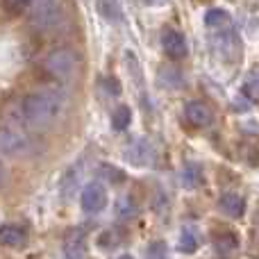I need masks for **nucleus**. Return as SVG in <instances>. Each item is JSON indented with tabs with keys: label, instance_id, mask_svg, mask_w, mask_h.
Masks as SVG:
<instances>
[{
	"label": "nucleus",
	"instance_id": "0eeeda50",
	"mask_svg": "<svg viewBox=\"0 0 259 259\" xmlns=\"http://www.w3.org/2000/svg\"><path fill=\"white\" fill-rule=\"evenodd\" d=\"M161 48L168 55L170 59H182L187 55V41H184V34L178 30H164L161 34Z\"/></svg>",
	"mask_w": 259,
	"mask_h": 259
},
{
	"label": "nucleus",
	"instance_id": "f257e3e1",
	"mask_svg": "<svg viewBox=\"0 0 259 259\" xmlns=\"http://www.w3.org/2000/svg\"><path fill=\"white\" fill-rule=\"evenodd\" d=\"M64 94L55 87H46L41 91L25 96V98L12 103L5 109V121L12 127H27V130H41L55 123L64 112Z\"/></svg>",
	"mask_w": 259,
	"mask_h": 259
},
{
	"label": "nucleus",
	"instance_id": "5701e85b",
	"mask_svg": "<svg viewBox=\"0 0 259 259\" xmlns=\"http://www.w3.org/2000/svg\"><path fill=\"white\" fill-rule=\"evenodd\" d=\"M146 5H152V7H159V5H166L168 0H143Z\"/></svg>",
	"mask_w": 259,
	"mask_h": 259
},
{
	"label": "nucleus",
	"instance_id": "f3484780",
	"mask_svg": "<svg viewBox=\"0 0 259 259\" xmlns=\"http://www.w3.org/2000/svg\"><path fill=\"white\" fill-rule=\"evenodd\" d=\"M66 178H71V182H68V180H64L62 191H64V196H71V191H75V184L80 182V164L73 166V168L66 173Z\"/></svg>",
	"mask_w": 259,
	"mask_h": 259
},
{
	"label": "nucleus",
	"instance_id": "f8f14e48",
	"mask_svg": "<svg viewBox=\"0 0 259 259\" xmlns=\"http://www.w3.org/2000/svg\"><path fill=\"white\" fill-rule=\"evenodd\" d=\"M25 243V232L18 225H0V246L18 248Z\"/></svg>",
	"mask_w": 259,
	"mask_h": 259
},
{
	"label": "nucleus",
	"instance_id": "aec40b11",
	"mask_svg": "<svg viewBox=\"0 0 259 259\" xmlns=\"http://www.w3.org/2000/svg\"><path fill=\"white\" fill-rule=\"evenodd\" d=\"M182 180H184V184H187V187H196V184L200 182V168H198L196 164H187Z\"/></svg>",
	"mask_w": 259,
	"mask_h": 259
},
{
	"label": "nucleus",
	"instance_id": "4be33fe9",
	"mask_svg": "<svg viewBox=\"0 0 259 259\" xmlns=\"http://www.w3.org/2000/svg\"><path fill=\"white\" fill-rule=\"evenodd\" d=\"M100 3H103V14L114 21V18H116V14H114V12H118L116 3H114V0H100Z\"/></svg>",
	"mask_w": 259,
	"mask_h": 259
},
{
	"label": "nucleus",
	"instance_id": "dca6fc26",
	"mask_svg": "<svg viewBox=\"0 0 259 259\" xmlns=\"http://www.w3.org/2000/svg\"><path fill=\"white\" fill-rule=\"evenodd\" d=\"M130 118H132V114H130V107H125V105H121V107H116V112L112 114V125L114 130H125L130 125Z\"/></svg>",
	"mask_w": 259,
	"mask_h": 259
},
{
	"label": "nucleus",
	"instance_id": "39448f33",
	"mask_svg": "<svg viewBox=\"0 0 259 259\" xmlns=\"http://www.w3.org/2000/svg\"><path fill=\"white\" fill-rule=\"evenodd\" d=\"M80 202H82V209H84L87 214H98V211H103L105 205H107V189H105V184L89 182L84 189H82Z\"/></svg>",
	"mask_w": 259,
	"mask_h": 259
},
{
	"label": "nucleus",
	"instance_id": "412c9836",
	"mask_svg": "<svg viewBox=\"0 0 259 259\" xmlns=\"http://www.w3.org/2000/svg\"><path fill=\"white\" fill-rule=\"evenodd\" d=\"M3 3H5V9H7V12L18 14V12H23V9L30 7L32 0H3Z\"/></svg>",
	"mask_w": 259,
	"mask_h": 259
},
{
	"label": "nucleus",
	"instance_id": "1a4fd4ad",
	"mask_svg": "<svg viewBox=\"0 0 259 259\" xmlns=\"http://www.w3.org/2000/svg\"><path fill=\"white\" fill-rule=\"evenodd\" d=\"M214 44L216 50H219L223 57L232 59L234 55L239 53V36L232 27H225V30H216L214 32Z\"/></svg>",
	"mask_w": 259,
	"mask_h": 259
},
{
	"label": "nucleus",
	"instance_id": "6ab92c4d",
	"mask_svg": "<svg viewBox=\"0 0 259 259\" xmlns=\"http://www.w3.org/2000/svg\"><path fill=\"white\" fill-rule=\"evenodd\" d=\"M146 259H168V250H166L164 241H152L146 250Z\"/></svg>",
	"mask_w": 259,
	"mask_h": 259
},
{
	"label": "nucleus",
	"instance_id": "20e7f679",
	"mask_svg": "<svg viewBox=\"0 0 259 259\" xmlns=\"http://www.w3.org/2000/svg\"><path fill=\"white\" fill-rule=\"evenodd\" d=\"M30 139L27 134H23V130L18 127H0V155L7 157H21L30 150Z\"/></svg>",
	"mask_w": 259,
	"mask_h": 259
},
{
	"label": "nucleus",
	"instance_id": "f03ea898",
	"mask_svg": "<svg viewBox=\"0 0 259 259\" xmlns=\"http://www.w3.org/2000/svg\"><path fill=\"white\" fill-rule=\"evenodd\" d=\"M77 66H80V59L71 48H57L46 55L44 59L46 73L53 75L55 80H71L77 73Z\"/></svg>",
	"mask_w": 259,
	"mask_h": 259
},
{
	"label": "nucleus",
	"instance_id": "9d476101",
	"mask_svg": "<svg viewBox=\"0 0 259 259\" xmlns=\"http://www.w3.org/2000/svg\"><path fill=\"white\" fill-rule=\"evenodd\" d=\"M184 116H187V121L191 123V125H196V127H207L211 121H214L209 107L202 105V103H198V100L187 103V107H184Z\"/></svg>",
	"mask_w": 259,
	"mask_h": 259
},
{
	"label": "nucleus",
	"instance_id": "ddd939ff",
	"mask_svg": "<svg viewBox=\"0 0 259 259\" xmlns=\"http://www.w3.org/2000/svg\"><path fill=\"white\" fill-rule=\"evenodd\" d=\"M205 23L211 32L232 27V18H230V14L225 12V9H209V12L205 14Z\"/></svg>",
	"mask_w": 259,
	"mask_h": 259
},
{
	"label": "nucleus",
	"instance_id": "4468645a",
	"mask_svg": "<svg viewBox=\"0 0 259 259\" xmlns=\"http://www.w3.org/2000/svg\"><path fill=\"white\" fill-rule=\"evenodd\" d=\"M180 250L182 252H196V248H198V234H196V230L193 228H184L182 230V234H180Z\"/></svg>",
	"mask_w": 259,
	"mask_h": 259
},
{
	"label": "nucleus",
	"instance_id": "9b49d317",
	"mask_svg": "<svg viewBox=\"0 0 259 259\" xmlns=\"http://www.w3.org/2000/svg\"><path fill=\"white\" fill-rule=\"evenodd\" d=\"M219 207H221V211H225L228 216L239 219V216L243 214V209H246V202H243V198L239 196V193L228 191V193H223V196H221Z\"/></svg>",
	"mask_w": 259,
	"mask_h": 259
},
{
	"label": "nucleus",
	"instance_id": "a211bd4d",
	"mask_svg": "<svg viewBox=\"0 0 259 259\" xmlns=\"http://www.w3.org/2000/svg\"><path fill=\"white\" fill-rule=\"evenodd\" d=\"M116 211H118V216H123V219H132L134 211H137V205L132 202V198L130 196H123V198H118Z\"/></svg>",
	"mask_w": 259,
	"mask_h": 259
},
{
	"label": "nucleus",
	"instance_id": "6e6552de",
	"mask_svg": "<svg viewBox=\"0 0 259 259\" xmlns=\"http://www.w3.org/2000/svg\"><path fill=\"white\" fill-rule=\"evenodd\" d=\"M125 157L134 166H146L152 157L150 141H148L146 137H139V139H134V141H130L127 148H125Z\"/></svg>",
	"mask_w": 259,
	"mask_h": 259
},
{
	"label": "nucleus",
	"instance_id": "423d86ee",
	"mask_svg": "<svg viewBox=\"0 0 259 259\" xmlns=\"http://www.w3.org/2000/svg\"><path fill=\"white\" fill-rule=\"evenodd\" d=\"M87 257V234L75 228L64 239V259H84Z\"/></svg>",
	"mask_w": 259,
	"mask_h": 259
},
{
	"label": "nucleus",
	"instance_id": "b1692460",
	"mask_svg": "<svg viewBox=\"0 0 259 259\" xmlns=\"http://www.w3.org/2000/svg\"><path fill=\"white\" fill-rule=\"evenodd\" d=\"M118 259H134V257H132V255H121Z\"/></svg>",
	"mask_w": 259,
	"mask_h": 259
},
{
	"label": "nucleus",
	"instance_id": "7ed1b4c3",
	"mask_svg": "<svg viewBox=\"0 0 259 259\" xmlns=\"http://www.w3.org/2000/svg\"><path fill=\"white\" fill-rule=\"evenodd\" d=\"M30 23L36 30H53L62 23V0H32L30 7Z\"/></svg>",
	"mask_w": 259,
	"mask_h": 259
},
{
	"label": "nucleus",
	"instance_id": "2eb2a0df",
	"mask_svg": "<svg viewBox=\"0 0 259 259\" xmlns=\"http://www.w3.org/2000/svg\"><path fill=\"white\" fill-rule=\"evenodd\" d=\"M243 94H246L248 98H252V100L259 98V68H255V71H250L246 75V82H243Z\"/></svg>",
	"mask_w": 259,
	"mask_h": 259
},
{
	"label": "nucleus",
	"instance_id": "393cba45",
	"mask_svg": "<svg viewBox=\"0 0 259 259\" xmlns=\"http://www.w3.org/2000/svg\"><path fill=\"white\" fill-rule=\"evenodd\" d=\"M0 180H3V166H0Z\"/></svg>",
	"mask_w": 259,
	"mask_h": 259
}]
</instances>
